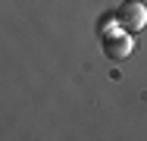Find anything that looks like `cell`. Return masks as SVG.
Listing matches in <instances>:
<instances>
[{"mask_svg":"<svg viewBox=\"0 0 147 141\" xmlns=\"http://www.w3.org/2000/svg\"><path fill=\"white\" fill-rule=\"evenodd\" d=\"M116 22H119V28L128 31V35L141 31V28L147 25V6L141 0H125V3L116 9Z\"/></svg>","mask_w":147,"mask_h":141,"instance_id":"cell-1","label":"cell"},{"mask_svg":"<svg viewBox=\"0 0 147 141\" xmlns=\"http://www.w3.org/2000/svg\"><path fill=\"white\" fill-rule=\"evenodd\" d=\"M103 54L110 60H128V54H131V35L128 31L125 35H119V31L103 35Z\"/></svg>","mask_w":147,"mask_h":141,"instance_id":"cell-2","label":"cell"}]
</instances>
